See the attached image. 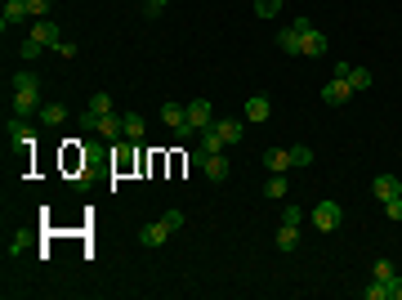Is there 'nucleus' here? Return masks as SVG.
<instances>
[{
    "label": "nucleus",
    "instance_id": "obj_1",
    "mask_svg": "<svg viewBox=\"0 0 402 300\" xmlns=\"http://www.w3.org/2000/svg\"><path fill=\"white\" fill-rule=\"evenodd\" d=\"M41 81L32 72H14V112L18 117H41Z\"/></svg>",
    "mask_w": 402,
    "mask_h": 300
},
{
    "label": "nucleus",
    "instance_id": "obj_2",
    "mask_svg": "<svg viewBox=\"0 0 402 300\" xmlns=\"http://www.w3.org/2000/svg\"><path fill=\"white\" fill-rule=\"evenodd\" d=\"M295 32H300V54L304 59H322V54H327V36H322L309 18H295Z\"/></svg>",
    "mask_w": 402,
    "mask_h": 300
},
{
    "label": "nucleus",
    "instance_id": "obj_3",
    "mask_svg": "<svg viewBox=\"0 0 402 300\" xmlns=\"http://www.w3.org/2000/svg\"><path fill=\"white\" fill-rule=\"evenodd\" d=\"M340 224H344V211H340V202H318V206H313V229H318V233H335V229H340Z\"/></svg>",
    "mask_w": 402,
    "mask_h": 300
},
{
    "label": "nucleus",
    "instance_id": "obj_4",
    "mask_svg": "<svg viewBox=\"0 0 402 300\" xmlns=\"http://www.w3.org/2000/svg\"><path fill=\"white\" fill-rule=\"evenodd\" d=\"M188 162H193L197 171L206 175V180H228V162H224V153H201V148H197Z\"/></svg>",
    "mask_w": 402,
    "mask_h": 300
},
{
    "label": "nucleus",
    "instance_id": "obj_5",
    "mask_svg": "<svg viewBox=\"0 0 402 300\" xmlns=\"http://www.w3.org/2000/svg\"><path fill=\"white\" fill-rule=\"evenodd\" d=\"M188 126H193V130H210V126H215V103H210V99H193V103H188Z\"/></svg>",
    "mask_w": 402,
    "mask_h": 300
},
{
    "label": "nucleus",
    "instance_id": "obj_6",
    "mask_svg": "<svg viewBox=\"0 0 402 300\" xmlns=\"http://www.w3.org/2000/svg\"><path fill=\"white\" fill-rule=\"evenodd\" d=\"M335 77H344L353 86V95H362V90H371V72L367 68H353V63H335Z\"/></svg>",
    "mask_w": 402,
    "mask_h": 300
},
{
    "label": "nucleus",
    "instance_id": "obj_7",
    "mask_svg": "<svg viewBox=\"0 0 402 300\" xmlns=\"http://www.w3.org/2000/svg\"><path fill=\"white\" fill-rule=\"evenodd\" d=\"M264 171H268V175H286V171H295L291 148H268V153H264Z\"/></svg>",
    "mask_w": 402,
    "mask_h": 300
},
{
    "label": "nucleus",
    "instance_id": "obj_8",
    "mask_svg": "<svg viewBox=\"0 0 402 300\" xmlns=\"http://www.w3.org/2000/svg\"><path fill=\"white\" fill-rule=\"evenodd\" d=\"M170 233H175V229H170L166 215H161V220H152V224H143V229H139V242H143V247H161Z\"/></svg>",
    "mask_w": 402,
    "mask_h": 300
},
{
    "label": "nucleus",
    "instance_id": "obj_9",
    "mask_svg": "<svg viewBox=\"0 0 402 300\" xmlns=\"http://www.w3.org/2000/svg\"><path fill=\"white\" fill-rule=\"evenodd\" d=\"M32 41L41 45V50H59V41H63V36H59V27H54L50 18H41V23L32 27Z\"/></svg>",
    "mask_w": 402,
    "mask_h": 300
},
{
    "label": "nucleus",
    "instance_id": "obj_10",
    "mask_svg": "<svg viewBox=\"0 0 402 300\" xmlns=\"http://www.w3.org/2000/svg\"><path fill=\"white\" fill-rule=\"evenodd\" d=\"M242 121H255V126H264V121H268V112H273V103H268L264 95H251V99H246L242 103Z\"/></svg>",
    "mask_w": 402,
    "mask_h": 300
},
{
    "label": "nucleus",
    "instance_id": "obj_11",
    "mask_svg": "<svg viewBox=\"0 0 402 300\" xmlns=\"http://www.w3.org/2000/svg\"><path fill=\"white\" fill-rule=\"evenodd\" d=\"M215 130H219V139H224V144H242L246 121H237V117H215Z\"/></svg>",
    "mask_w": 402,
    "mask_h": 300
},
{
    "label": "nucleus",
    "instance_id": "obj_12",
    "mask_svg": "<svg viewBox=\"0 0 402 300\" xmlns=\"http://www.w3.org/2000/svg\"><path fill=\"white\" fill-rule=\"evenodd\" d=\"M27 18H32L27 14V0H5V14H0V27H5V32L18 27V23H27Z\"/></svg>",
    "mask_w": 402,
    "mask_h": 300
},
{
    "label": "nucleus",
    "instance_id": "obj_13",
    "mask_svg": "<svg viewBox=\"0 0 402 300\" xmlns=\"http://www.w3.org/2000/svg\"><path fill=\"white\" fill-rule=\"evenodd\" d=\"M322 99H327V103H349L353 99V86L344 77H331L327 86H322Z\"/></svg>",
    "mask_w": 402,
    "mask_h": 300
},
{
    "label": "nucleus",
    "instance_id": "obj_14",
    "mask_svg": "<svg viewBox=\"0 0 402 300\" xmlns=\"http://www.w3.org/2000/svg\"><path fill=\"white\" fill-rule=\"evenodd\" d=\"M9 144H18V148H32V144H36V130L27 126V121H9Z\"/></svg>",
    "mask_w": 402,
    "mask_h": 300
},
{
    "label": "nucleus",
    "instance_id": "obj_15",
    "mask_svg": "<svg viewBox=\"0 0 402 300\" xmlns=\"http://www.w3.org/2000/svg\"><path fill=\"white\" fill-rule=\"evenodd\" d=\"M161 121H166L170 130L188 126V108H184V103H161Z\"/></svg>",
    "mask_w": 402,
    "mask_h": 300
},
{
    "label": "nucleus",
    "instance_id": "obj_16",
    "mask_svg": "<svg viewBox=\"0 0 402 300\" xmlns=\"http://www.w3.org/2000/svg\"><path fill=\"white\" fill-rule=\"evenodd\" d=\"M99 135L103 139H126V121L117 112H108V117H99Z\"/></svg>",
    "mask_w": 402,
    "mask_h": 300
},
{
    "label": "nucleus",
    "instance_id": "obj_17",
    "mask_svg": "<svg viewBox=\"0 0 402 300\" xmlns=\"http://www.w3.org/2000/svg\"><path fill=\"white\" fill-rule=\"evenodd\" d=\"M394 193H398V180H394V175H380V180L371 184V198H376V202H389Z\"/></svg>",
    "mask_w": 402,
    "mask_h": 300
},
{
    "label": "nucleus",
    "instance_id": "obj_18",
    "mask_svg": "<svg viewBox=\"0 0 402 300\" xmlns=\"http://www.w3.org/2000/svg\"><path fill=\"white\" fill-rule=\"evenodd\" d=\"M121 121H126V139H134V144H143V130H148V121H143L139 112H126Z\"/></svg>",
    "mask_w": 402,
    "mask_h": 300
},
{
    "label": "nucleus",
    "instance_id": "obj_19",
    "mask_svg": "<svg viewBox=\"0 0 402 300\" xmlns=\"http://www.w3.org/2000/svg\"><path fill=\"white\" fill-rule=\"evenodd\" d=\"M277 247H282V251L300 247V224H282V229H277Z\"/></svg>",
    "mask_w": 402,
    "mask_h": 300
},
{
    "label": "nucleus",
    "instance_id": "obj_20",
    "mask_svg": "<svg viewBox=\"0 0 402 300\" xmlns=\"http://www.w3.org/2000/svg\"><path fill=\"white\" fill-rule=\"evenodd\" d=\"M41 121H45V126H63V121H67V108H63V103H45V108H41Z\"/></svg>",
    "mask_w": 402,
    "mask_h": 300
},
{
    "label": "nucleus",
    "instance_id": "obj_21",
    "mask_svg": "<svg viewBox=\"0 0 402 300\" xmlns=\"http://www.w3.org/2000/svg\"><path fill=\"white\" fill-rule=\"evenodd\" d=\"M201 153H224V139H219V130L215 126H210V130H201Z\"/></svg>",
    "mask_w": 402,
    "mask_h": 300
},
{
    "label": "nucleus",
    "instance_id": "obj_22",
    "mask_svg": "<svg viewBox=\"0 0 402 300\" xmlns=\"http://www.w3.org/2000/svg\"><path fill=\"white\" fill-rule=\"evenodd\" d=\"M264 198H273V202H282V198H286V175H268Z\"/></svg>",
    "mask_w": 402,
    "mask_h": 300
},
{
    "label": "nucleus",
    "instance_id": "obj_23",
    "mask_svg": "<svg viewBox=\"0 0 402 300\" xmlns=\"http://www.w3.org/2000/svg\"><path fill=\"white\" fill-rule=\"evenodd\" d=\"M85 108H90L94 117H108V112H112V95H103V90H99V95H94L90 103H85Z\"/></svg>",
    "mask_w": 402,
    "mask_h": 300
},
{
    "label": "nucleus",
    "instance_id": "obj_24",
    "mask_svg": "<svg viewBox=\"0 0 402 300\" xmlns=\"http://www.w3.org/2000/svg\"><path fill=\"white\" fill-rule=\"evenodd\" d=\"M394 274H398V269H394V260H376V265H371V278H376V283H389Z\"/></svg>",
    "mask_w": 402,
    "mask_h": 300
},
{
    "label": "nucleus",
    "instance_id": "obj_25",
    "mask_svg": "<svg viewBox=\"0 0 402 300\" xmlns=\"http://www.w3.org/2000/svg\"><path fill=\"white\" fill-rule=\"evenodd\" d=\"M277 45H282L286 54H300V32H295V27H286V32L277 36Z\"/></svg>",
    "mask_w": 402,
    "mask_h": 300
},
{
    "label": "nucleus",
    "instance_id": "obj_26",
    "mask_svg": "<svg viewBox=\"0 0 402 300\" xmlns=\"http://www.w3.org/2000/svg\"><path fill=\"white\" fill-rule=\"evenodd\" d=\"M277 9H282V0H255V14L260 18H277Z\"/></svg>",
    "mask_w": 402,
    "mask_h": 300
},
{
    "label": "nucleus",
    "instance_id": "obj_27",
    "mask_svg": "<svg viewBox=\"0 0 402 300\" xmlns=\"http://www.w3.org/2000/svg\"><path fill=\"white\" fill-rule=\"evenodd\" d=\"M27 14L41 23V18H50V0H27Z\"/></svg>",
    "mask_w": 402,
    "mask_h": 300
},
{
    "label": "nucleus",
    "instance_id": "obj_28",
    "mask_svg": "<svg viewBox=\"0 0 402 300\" xmlns=\"http://www.w3.org/2000/svg\"><path fill=\"white\" fill-rule=\"evenodd\" d=\"M367 300H389V283H376V278H371V287H367Z\"/></svg>",
    "mask_w": 402,
    "mask_h": 300
},
{
    "label": "nucleus",
    "instance_id": "obj_29",
    "mask_svg": "<svg viewBox=\"0 0 402 300\" xmlns=\"http://www.w3.org/2000/svg\"><path fill=\"white\" fill-rule=\"evenodd\" d=\"M385 215H389V220H402V193H394V198L385 202Z\"/></svg>",
    "mask_w": 402,
    "mask_h": 300
},
{
    "label": "nucleus",
    "instance_id": "obj_30",
    "mask_svg": "<svg viewBox=\"0 0 402 300\" xmlns=\"http://www.w3.org/2000/svg\"><path fill=\"white\" fill-rule=\"evenodd\" d=\"M18 54H23V63H32V59H41V45H36L32 36H27V41H23V50H18Z\"/></svg>",
    "mask_w": 402,
    "mask_h": 300
},
{
    "label": "nucleus",
    "instance_id": "obj_31",
    "mask_svg": "<svg viewBox=\"0 0 402 300\" xmlns=\"http://www.w3.org/2000/svg\"><path fill=\"white\" fill-rule=\"evenodd\" d=\"M291 157H295V166H309V162H313V148L295 144V148H291Z\"/></svg>",
    "mask_w": 402,
    "mask_h": 300
},
{
    "label": "nucleus",
    "instance_id": "obj_32",
    "mask_svg": "<svg viewBox=\"0 0 402 300\" xmlns=\"http://www.w3.org/2000/svg\"><path fill=\"white\" fill-rule=\"evenodd\" d=\"M300 220H304V211H300L295 202H291V206H282V224H300Z\"/></svg>",
    "mask_w": 402,
    "mask_h": 300
},
{
    "label": "nucleus",
    "instance_id": "obj_33",
    "mask_svg": "<svg viewBox=\"0 0 402 300\" xmlns=\"http://www.w3.org/2000/svg\"><path fill=\"white\" fill-rule=\"evenodd\" d=\"M54 54H59V59H76L81 45H76V41H59V50H54Z\"/></svg>",
    "mask_w": 402,
    "mask_h": 300
},
{
    "label": "nucleus",
    "instance_id": "obj_34",
    "mask_svg": "<svg viewBox=\"0 0 402 300\" xmlns=\"http://www.w3.org/2000/svg\"><path fill=\"white\" fill-rule=\"evenodd\" d=\"M389 300H402V274L389 278Z\"/></svg>",
    "mask_w": 402,
    "mask_h": 300
},
{
    "label": "nucleus",
    "instance_id": "obj_35",
    "mask_svg": "<svg viewBox=\"0 0 402 300\" xmlns=\"http://www.w3.org/2000/svg\"><path fill=\"white\" fill-rule=\"evenodd\" d=\"M166 224L179 233V229H184V211H166Z\"/></svg>",
    "mask_w": 402,
    "mask_h": 300
},
{
    "label": "nucleus",
    "instance_id": "obj_36",
    "mask_svg": "<svg viewBox=\"0 0 402 300\" xmlns=\"http://www.w3.org/2000/svg\"><path fill=\"white\" fill-rule=\"evenodd\" d=\"M81 130H99V117H94V112H90V108H85V112H81Z\"/></svg>",
    "mask_w": 402,
    "mask_h": 300
},
{
    "label": "nucleus",
    "instance_id": "obj_37",
    "mask_svg": "<svg viewBox=\"0 0 402 300\" xmlns=\"http://www.w3.org/2000/svg\"><path fill=\"white\" fill-rule=\"evenodd\" d=\"M166 5H170V0H148V14L157 18V14H161V9H166Z\"/></svg>",
    "mask_w": 402,
    "mask_h": 300
},
{
    "label": "nucleus",
    "instance_id": "obj_38",
    "mask_svg": "<svg viewBox=\"0 0 402 300\" xmlns=\"http://www.w3.org/2000/svg\"><path fill=\"white\" fill-rule=\"evenodd\" d=\"M398 193H402V180H398Z\"/></svg>",
    "mask_w": 402,
    "mask_h": 300
},
{
    "label": "nucleus",
    "instance_id": "obj_39",
    "mask_svg": "<svg viewBox=\"0 0 402 300\" xmlns=\"http://www.w3.org/2000/svg\"><path fill=\"white\" fill-rule=\"evenodd\" d=\"M282 5H286V0H282Z\"/></svg>",
    "mask_w": 402,
    "mask_h": 300
}]
</instances>
